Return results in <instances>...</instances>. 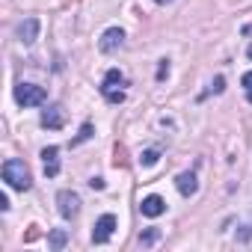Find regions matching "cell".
I'll list each match as a JSON object with an SVG mask.
<instances>
[{"instance_id":"1","label":"cell","mask_w":252,"mask_h":252,"mask_svg":"<svg viewBox=\"0 0 252 252\" xmlns=\"http://www.w3.org/2000/svg\"><path fill=\"white\" fill-rule=\"evenodd\" d=\"M3 181L12 187V190H30V184H33V175H30V169H27V163L24 160H6L3 163Z\"/></svg>"},{"instance_id":"2","label":"cell","mask_w":252,"mask_h":252,"mask_svg":"<svg viewBox=\"0 0 252 252\" xmlns=\"http://www.w3.org/2000/svg\"><path fill=\"white\" fill-rule=\"evenodd\" d=\"M122 83H125V74H122L119 68H110L107 77H104V83H101V92H104V98H107L110 104H122V101H125V92L119 89Z\"/></svg>"},{"instance_id":"3","label":"cell","mask_w":252,"mask_h":252,"mask_svg":"<svg viewBox=\"0 0 252 252\" xmlns=\"http://www.w3.org/2000/svg\"><path fill=\"white\" fill-rule=\"evenodd\" d=\"M15 101L21 107H36V104H45L48 101V92L36 83H18L15 86Z\"/></svg>"},{"instance_id":"4","label":"cell","mask_w":252,"mask_h":252,"mask_svg":"<svg viewBox=\"0 0 252 252\" xmlns=\"http://www.w3.org/2000/svg\"><path fill=\"white\" fill-rule=\"evenodd\" d=\"M57 205H60V214L63 220H74L80 214V196L74 190H60L57 193Z\"/></svg>"},{"instance_id":"5","label":"cell","mask_w":252,"mask_h":252,"mask_svg":"<svg viewBox=\"0 0 252 252\" xmlns=\"http://www.w3.org/2000/svg\"><path fill=\"white\" fill-rule=\"evenodd\" d=\"M113 231H116V217L113 214H104L95 222V228H92V243H107L113 237Z\"/></svg>"},{"instance_id":"6","label":"cell","mask_w":252,"mask_h":252,"mask_svg":"<svg viewBox=\"0 0 252 252\" xmlns=\"http://www.w3.org/2000/svg\"><path fill=\"white\" fill-rule=\"evenodd\" d=\"M122 42H125V33H122L119 27H110V30H104V36H101L98 48H101L104 54H113L116 48H122Z\"/></svg>"},{"instance_id":"7","label":"cell","mask_w":252,"mask_h":252,"mask_svg":"<svg viewBox=\"0 0 252 252\" xmlns=\"http://www.w3.org/2000/svg\"><path fill=\"white\" fill-rule=\"evenodd\" d=\"M42 163H45V175L48 178H57L60 175V149L57 146L42 149Z\"/></svg>"},{"instance_id":"8","label":"cell","mask_w":252,"mask_h":252,"mask_svg":"<svg viewBox=\"0 0 252 252\" xmlns=\"http://www.w3.org/2000/svg\"><path fill=\"white\" fill-rule=\"evenodd\" d=\"M42 125L45 128H51V131H60L63 125H65V113H63V107H48L45 113H42Z\"/></svg>"},{"instance_id":"9","label":"cell","mask_w":252,"mask_h":252,"mask_svg":"<svg viewBox=\"0 0 252 252\" xmlns=\"http://www.w3.org/2000/svg\"><path fill=\"white\" fill-rule=\"evenodd\" d=\"M140 211H143V217H160V214L166 211V202H163L160 196H146V199L140 202Z\"/></svg>"},{"instance_id":"10","label":"cell","mask_w":252,"mask_h":252,"mask_svg":"<svg viewBox=\"0 0 252 252\" xmlns=\"http://www.w3.org/2000/svg\"><path fill=\"white\" fill-rule=\"evenodd\" d=\"M175 187H178V193H181V196H193V193L199 190V181H196V175H193V172H181V175L175 178Z\"/></svg>"},{"instance_id":"11","label":"cell","mask_w":252,"mask_h":252,"mask_svg":"<svg viewBox=\"0 0 252 252\" xmlns=\"http://www.w3.org/2000/svg\"><path fill=\"white\" fill-rule=\"evenodd\" d=\"M18 36H21V42H24V45H33V42H36V36H39V21H36V18H27V21L18 27Z\"/></svg>"},{"instance_id":"12","label":"cell","mask_w":252,"mask_h":252,"mask_svg":"<svg viewBox=\"0 0 252 252\" xmlns=\"http://www.w3.org/2000/svg\"><path fill=\"white\" fill-rule=\"evenodd\" d=\"M48 243H51L54 249H63V246L68 243V234H65L63 228H57V231H51V237H48Z\"/></svg>"},{"instance_id":"13","label":"cell","mask_w":252,"mask_h":252,"mask_svg":"<svg viewBox=\"0 0 252 252\" xmlns=\"http://www.w3.org/2000/svg\"><path fill=\"white\" fill-rule=\"evenodd\" d=\"M158 160H160V152H155V149L143 152V158H140V163H143V166H155Z\"/></svg>"},{"instance_id":"14","label":"cell","mask_w":252,"mask_h":252,"mask_svg":"<svg viewBox=\"0 0 252 252\" xmlns=\"http://www.w3.org/2000/svg\"><path fill=\"white\" fill-rule=\"evenodd\" d=\"M158 237H160V231H158V228H149V231L140 234V243H143V246H152V243H158Z\"/></svg>"},{"instance_id":"15","label":"cell","mask_w":252,"mask_h":252,"mask_svg":"<svg viewBox=\"0 0 252 252\" xmlns=\"http://www.w3.org/2000/svg\"><path fill=\"white\" fill-rule=\"evenodd\" d=\"M89 137H92V125L86 122V125H83V128H80V134H77V137L71 140V146H77V143H83V140H89Z\"/></svg>"},{"instance_id":"16","label":"cell","mask_w":252,"mask_h":252,"mask_svg":"<svg viewBox=\"0 0 252 252\" xmlns=\"http://www.w3.org/2000/svg\"><path fill=\"white\" fill-rule=\"evenodd\" d=\"M240 83H243V89H246V101H249V104H252V71H246V74H243V80H240Z\"/></svg>"},{"instance_id":"17","label":"cell","mask_w":252,"mask_h":252,"mask_svg":"<svg viewBox=\"0 0 252 252\" xmlns=\"http://www.w3.org/2000/svg\"><path fill=\"white\" fill-rule=\"evenodd\" d=\"M249 237H252V225H243V228L237 231V240H240V243H246Z\"/></svg>"},{"instance_id":"18","label":"cell","mask_w":252,"mask_h":252,"mask_svg":"<svg viewBox=\"0 0 252 252\" xmlns=\"http://www.w3.org/2000/svg\"><path fill=\"white\" fill-rule=\"evenodd\" d=\"M169 74V60H160V68H158V80H163Z\"/></svg>"},{"instance_id":"19","label":"cell","mask_w":252,"mask_h":252,"mask_svg":"<svg viewBox=\"0 0 252 252\" xmlns=\"http://www.w3.org/2000/svg\"><path fill=\"white\" fill-rule=\"evenodd\" d=\"M89 187H92V190H104V178H92Z\"/></svg>"},{"instance_id":"20","label":"cell","mask_w":252,"mask_h":252,"mask_svg":"<svg viewBox=\"0 0 252 252\" xmlns=\"http://www.w3.org/2000/svg\"><path fill=\"white\" fill-rule=\"evenodd\" d=\"M211 86H214V92H222V86H225V80H222V77H217V80H214Z\"/></svg>"},{"instance_id":"21","label":"cell","mask_w":252,"mask_h":252,"mask_svg":"<svg viewBox=\"0 0 252 252\" xmlns=\"http://www.w3.org/2000/svg\"><path fill=\"white\" fill-rule=\"evenodd\" d=\"M0 208H3V211H9V196H6V193L0 196Z\"/></svg>"},{"instance_id":"22","label":"cell","mask_w":252,"mask_h":252,"mask_svg":"<svg viewBox=\"0 0 252 252\" xmlns=\"http://www.w3.org/2000/svg\"><path fill=\"white\" fill-rule=\"evenodd\" d=\"M155 3H169V0H155Z\"/></svg>"}]
</instances>
